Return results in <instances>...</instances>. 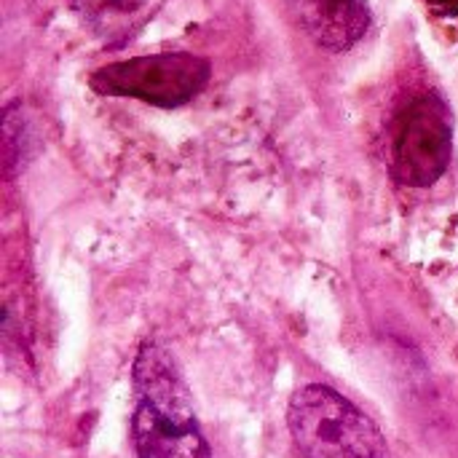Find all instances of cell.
Segmentation results:
<instances>
[{
  "instance_id": "3",
  "label": "cell",
  "mask_w": 458,
  "mask_h": 458,
  "mask_svg": "<svg viewBox=\"0 0 458 458\" xmlns=\"http://www.w3.org/2000/svg\"><path fill=\"white\" fill-rule=\"evenodd\" d=\"M209 75L212 67L204 56L169 51L105 64L89 83L105 97H131L156 107H180L207 86Z\"/></svg>"
},
{
  "instance_id": "6",
  "label": "cell",
  "mask_w": 458,
  "mask_h": 458,
  "mask_svg": "<svg viewBox=\"0 0 458 458\" xmlns=\"http://www.w3.org/2000/svg\"><path fill=\"white\" fill-rule=\"evenodd\" d=\"M27 142H30L27 123H24L21 107L13 102L3 113V161H5V174L8 177H13L16 169L24 164L27 148H30Z\"/></svg>"
},
{
  "instance_id": "7",
  "label": "cell",
  "mask_w": 458,
  "mask_h": 458,
  "mask_svg": "<svg viewBox=\"0 0 458 458\" xmlns=\"http://www.w3.org/2000/svg\"><path fill=\"white\" fill-rule=\"evenodd\" d=\"M437 13H445V16H456L458 13V0H427Z\"/></svg>"
},
{
  "instance_id": "2",
  "label": "cell",
  "mask_w": 458,
  "mask_h": 458,
  "mask_svg": "<svg viewBox=\"0 0 458 458\" xmlns=\"http://www.w3.org/2000/svg\"><path fill=\"white\" fill-rule=\"evenodd\" d=\"M287 421L306 458H389L378 427L330 386H303L290 403Z\"/></svg>"
},
{
  "instance_id": "1",
  "label": "cell",
  "mask_w": 458,
  "mask_h": 458,
  "mask_svg": "<svg viewBox=\"0 0 458 458\" xmlns=\"http://www.w3.org/2000/svg\"><path fill=\"white\" fill-rule=\"evenodd\" d=\"M131 437L137 458H212L177 362L153 341L134 362Z\"/></svg>"
},
{
  "instance_id": "5",
  "label": "cell",
  "mask_w": 458,
  "mask_h": 458,
  "mask_svg": "<svg viewBox=\"0 0 458 458\" xmlns=\"http://www.w3.org/2000/svg\"><path fill=\"white\" fill-rule=\"evenodd\" d=\"M298 24L325 48H352L370 24L365 0H290Z\"/></svg>"
},
{
  "instance_id": "4",
  "label": "cell",
  "mask_w": 458,
  "mask_h": 458,
  "mask_svg": "<svg viewBox=\"0 0 458 458\" xmlns=\"http://www.w3.org/2000/svg\"><path fill=\"white\" fill-rule=\"evenodd\" d=\"M454 153V118L437 94H419L397 115L392 172L403 185L429 188L443 177Z\"/></svg>"
}]
</instances>
